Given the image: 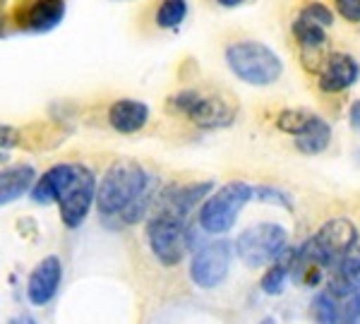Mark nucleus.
Returning a JSON list of instances; mask_svg holds the SVG:
<instances>
[{"instance_id":"obj_30","label":"nucleus","mask_w":360,"mask_h":324,"mask_svg":"<svg viewBox=\"0 0 360 324\" xmlns=\"http://www.w3.org/2000/svg\"><path fill=\"white\" fill-rule=\"evenodd\" d=\"M221 8H240L243 3H248V0H217Z\"/></svg>"},{"instance_id":"obj_28","label":"nucleus","mask_w":360,"mask_h":324,"mask_svg":"<svg viewBox=\"0 0 360 324\" xmlns=\"http://www.w3.org/2000/svg\"><path fill=\"white\" fill-rule=\"evenodd\" d=\"M0 135H3V154H5L15 144V140H17V130H15V127H10V125H3Z\"/></svg>"},{"instance_id":"obj_23","label":"nucleus","mask_w":360,"mask_h":324,"mask_svg":"<svg viewBox=\"0 0 360 324\" xmlns=\"http://www.w3.org/2000/svg\"><path fill=\"white\" fill-rule=\"evenodd\" d=\"M298 15H303V17H307V20L317 22V25H322L324 29L334 27V13H332V8H327V5L319 3V0L305 3L303 8H300V13H298Z\"/></svg>"},{"instance_id":"obj_24","label":"nucleus","mask_w":360,"mask_h":324,"mask_svg":"<svg viewBox=\"0 0 360 324\" xmlns=\"http://www.w3.org/2000/svg\"><path fill=\"white\" fill-rule=\"evenodd\" d=\"M336 269H341L346 276H351V279L356 281V283L360 281V238H358L356 245H353V250L344 257V262H341ZM358 288H360V286H358Z\"/></svg>"},{"instance_id":"obj_16","label":"nucleus","mask_w":360,"mask_h":324,"mask_svg":"<svg viewBox=\"0 0 360 324\" xmlns=\"http://www.w3.org/2000/svg\"><path fill=\"white\" fill-rule=\"evenodd\" d=\"M149 123V106L137 99H118L108 108V125L120 135H135Z\"/></svg>"},{"instance_id":"obj_19","label":"nucleus","mask_w":360,"mask_h":324,"mask_svg":"<svg viewBox=\"0 0 360 324\" xmlns=\"http://www.w3.org/2000/svg\"><path fill=\"white\" fill-rule=\"evenodd\" d=\"M310 315L315 324H344V315H341V305L329 291H319L312 296Z\"/></svg>"},{"instance_id":"obj_21","label":"nucleus","mask_w":360,"mask_h":324,"mask_svg":"<svg viewBox=\"0 0 360 324\" xmlns=\"http://www.w3.org/2000/svg\"><path fill=\"white\" fill-rule=\"evenodd\" d=\"M288 279H291V267H288L283 259H276V262L269 264V269L262 274L259 288H262V293H266V296H281Z\"/></svg>"},{"instance_id":"obj_5","label":"nucleus","mask_w":360,"mask_h":324,"mask_svg":"<svg viewBox=\"0 0 360 324\" xmlns=\"http://www.w3.org/2000/svg\"><path fill=\"white\" fill-rule=\"evenodd\" d=\"M166 108L173 115H185L202 130H221L233 125L238 118V106L233 101L219 94H202L197 89H183L168 96Z\"/></svg>"},{"instance_id":"obj_2","label":"nucleus","mask_w":360,"mask_h":324,"mask_svg":"<svg viewBox=\"0 0 360 324\" xmlns=\"http://www.w3.org/2000/svg\"><path fill=\"white\" fill-rule=\"evenodd\" d=\"M226 65L240 82L250 86H269L283 74V60L262 41H236L226 48Z\"/></svg>"},{"instance_id":"obj_20","label":"nucleus","mask_w":360,"mask_h":324,"mask_svg":"<svg viewBox=\"0 0 360 324\" xmlns=\"http://www.w3.org/2000/svg\"><path fill=\"white\" fill-rule=\"evenodd\" d=\"M188 17V0H161L156 8V27L159 29H178Z\"/></svg>"},{"instance_id":"obj_8","label":"nucleus","mask_w":360,"mask_h":324,"mask_svg":"<svg viewBox=\"0 0 360 324\" xmlns=\"http://www.w3.org/2000/svg\"><path fill=\"white\" fill-rule=\"evenodd\" d=\"M276 127L293 137L295 149L305 156H317L327 152L332 144V125L322 115L305 108H283L276 115Z\"/></svg>"},{"instance_id":"obj_1","label":"nucleus","mask_w":360,"mask_h":324,"mask_svg":"<svg viewBox=\"0 0 360 324\" xmlns=\"http://www.w3.org/2000/svg\"><path fill=\"white\" fill-rule=\"evenodd\" d=\"M159 200L156 178L137 161H115L103 173L96 193V209L103 223L135 226L142 221Z\"/></svg>"},{"instance_id":"obj_7","label":"nucleus","mask_w":360,"mask_h":324,"mask_svg":"<svg viewBox=\"0 0 360 324\" xmlns=\"http://www.w3.org/2000/svg\"><path fill=\"white\" fill-rule=\"evenodd\" d=\"M144 233H147L149 250H152L154 259L161 267L173 269L183 262L185 252H188V226H185V219L156 207V212L149 216Z\"/></svg>"},{"instance_id":"obj_18","label":"nucleus","mask_w":360,"mask_h":324,"mask_svg":"<svg viewBox=\"0 0 360 324\" xmlns=\"http://www.w3.org/2000/svg\"><path fill=\"white\" fill-rule=\"evenodd\" d=\"M291 34H293L295 44L300 46V53H303V58L307 53L317 56V51L327 44V29H324L322 25H317V22L307 20V17H303V15H298L293 20Z\"/></svg>"},{"instance_id":"obj_32","label":"nucleus","mask_w":360,"mask_h":324,"mask_svg":"<svg viewBox=\"0 0 360 324\" xmlns=\"http://www.w3.org/2000/svg\"><path fill=\"white\" fill-rule=\"evenodd\" d=\"M115 3H125V0H115Z\"/></svg>"},{"instance_id":"obj_9","label":"nucleus","mask_w":360,"mask_h":324,"mask_svg":"<svg viewBox=\"0 0 360 324\" xmlns=\"http://www.w3.org/2000/svg\"><path fill=\"white\" fill-rule=\"evenodd\" d=\"M236 254V242L231 240H212L205 242L190 262V281L202 291H212V288L221 286L231 271V262Z\"/></svg>"},{"instance_id":"obj_13","label":"nucleus","mask_w":360,"mask_h":324,"mask_svg":"<svg viewBox=\"0 0 360 324\" xmlns=\"http://www.w3.org/2000/svg\"><path fill=\"white\" fill-rule=\"evenodd\" d=\"M358 79H360V63L351 53L336 51V53H329L327 60H324L317 84L324 94H341V91L351 89Z\"/></svg>"},{"instance_id":"obj_31","label":"nucleus","mask_w":360,"mask_h":324,"mask_svg":"<svg viewBox=\"0 0 360 324\" xmlns=\"http://www.w3.org/2000/svg\"><path fill=\"white\" fill-rule=\"evenodd\" d=\"M259 324H276V320H274V317H264V320L259 322Z\"/></svg>"},{"instance_id":"obj_3","label":"nucleus","mask_w":360,"mask_h":324,"mask_svg":"<svg viewBox=\"0 0 360 324\" xmlns=\"http://www.w3.org/2000/svg\"><path fill=\"white\" fill-rule=\"evenodd\" d=\"M358 238V226L346 216H336L319 226L317 233L310 235L298 250L305 262L317 264L322 269H336L353 250Z\"/></svg>"},{"instance_id":"obj_26","label":"nucleus","mask_w":360,"mask_h":324,"mask_svg":"<svg viewBox=\"0 0 360 324\" xmlns=\"http://www.w3.org/2000/svg\"><path fill=\"white\" fill-rule=\"evenodd\" d=\"M341 315H344V324H360V288L351 298L344 300Z\"/></svg>"},{"instance_id":"obj_29","label":"nucleus","mask_w":360,"mask_h":324,"mask_svg":"<svg viewBox=\"0 0 360 324\" xmlns=\"http://www.w3.org/2000/svg\"><path fill=\"white\" fill-rule=\"evenodd\" d=\"M10 324H39V322L34 320V317L29 315V312H22V315L13 317V320H10Z\"/></svg>"},{"instance_id":"obj_17","label":"nucleus","mask_w":360,"mask_h":324,"mask_svg":"<svg viewBox=\"0 0 360 324\" xmlns=\"http://www.w3.org/2000/svg\"><path fill=\"white\" fill-rule=\"evenodd\" d=\"M37 171L32 164H15L0 173V205H13L22 195L32 193L37 185Z\"/></svg>"},{"instance_id":"obj_11","label":"nucleus","mask_w":360,"mask_h":324,"mask_svg":"<svg viewBox=\"0 0 360 324\" xmlns=\"http://www.w3.org/2000/svg\"><path fill=\"white\" fill-rule=\"evenodd\" d=\"M65 0H27V3H22L17 8L15 22L22 32L49 34L65 20Z\"/></svg>"},{"instance_id":"obj_12","label":"nucleus","mask_w":360,"mask_h":324,"mask_svg":"<svg viewBox=\"0 0 360 324\" xmlns=\"http://www.w3.org/2000/svg\"><path fill=\"white\" fill-rule=\"evenodd\" d=\"M60 283H63V262L56 254H49L29 274L27 300L32 305H37V308H44V305H49L56 298Z\"/></svg>"},{"instance_id":"obj_27","label":"nucleus","mask_w":360,"mask_h":324,"mask_svg":"<svg viewBox=\"0 0 360 324\" xmlns=\"http://www.w3.org/2000/svg\"><path fill=\"white\" fill-rule=\"evenodd\" d=\"M348 125L356 135H360V99L353 101L351 108H348Z\"/></svg>"},{"instance_id":"obj_14","label":"nucleus","mask_w":360,"mask_h":324,"mask_svg":"<svg viewBox=\"0 0 360 324\" xmlns=\"http://www.w3.org/2000/svg\"><path fill=\"white\" fill-rule=\"evenodd\" d=\"M214 183L212 181H202V183H188V185H173L166 188L164 193H159L156 207L166 212H173L180 219H188L190 214L197 209V205H205V200L214 193Z\"/></svg>"},{"instance_id":"obj_6","label":"nucleus","mask_w":360,"mask_h":324,"mask_svg":"<svg viewBox=\"0 0 360 324\" xmlns=\"http://www.w3.org/2000/svg\"><path fill=\"white\" fill-rule=\"evenodd\" d=\"M288 247V231L281 223L262 221L243 231L236 238V254L248 269L274 264Z\"/></svg>"},{"instance_id":"obj_22","label":"nucleus","mask_w":360,"mask_h":324,"mask_svg":"<svg viewBox=\"0 0 360 324\" xmlns=\"http://www.w3.org/2000/svg\"><path fill=\"white\" fill-rule=\"evenodd\" d=\"M255 200L264 202V205H274L281 207L286 212H293V197L281 188H274V185H255Z\"/></svg>"},{"instance_id":"obj_10","label":"nucleus","mask_w":360,"mask_h":324,"mask_svg":"<svg viewBox=\"0 0 360 324\" xmlns=\"http://www.w3.org/2000/svg\"><path fill=\"white\" fill-rule=\"evenodd\" d=\"M96 193H98V183L96 176L91 173V169L79 164L77 176L72 178V183L65 188V193L60 195V221L65 228L75 231L79 228L86 216H89L91 207L96 205Z\"/></svg>"},{"instance_id":"obj_4","label":"nucleus","mask_w":360,"mask_h":324,"mask_svg":"<svg viewBox=\"0 0 360 324\" xmlns=\"http://www.w3.org/2000/svg\"><path fill=\"white\" fill-rule=\"evenodd\" d=\"M252 200H255V188L250 183L245 181L226 183L205 200V205L197 212V223L209 235H226L229 231H233L240 212Z\"/></svg>"},{"instance_id":"obj_15","label":"nucleus","mask_w":360,"mask_h":324,"mask_svg":"<svg viewBox=\"0 0 360 324\" xmlns=\"http://www.w3.org/2000/svg\"><path fill=\"white\" fill-rule=\"evenodd\" d=\"M79 164H56L44 173L34 185V190L29 193L34 205L49 207L53 202H60V195L65 193V188L72 183V178L77 176Z\"/></svg>"},{"instance_id":"obj_25","label":"nucleus","mask_w":360,"mask_h":324,"mask_svg":"<svg viewBox=\"0 0 360 324\" xmlns=\"http://www.w3.org/2000/svg\"><path fill=\"white\" fill-rule=\"evenodd\" d=\"M334 10L344 17L346 22L360 25V0H334Z\"/></svg>"}]
</instances>
